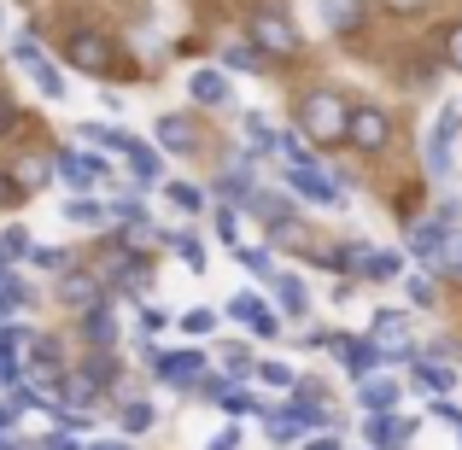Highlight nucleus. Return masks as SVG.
<instances>
[{
	"label": "nucleus",
	"instance_id": "cd10ccee",
	"mask_svg": "<svg viewBox=\"0 0 462 450\" xmlns=\"http://www.w3.org/2000/svg\"><path fill=\"white\" fill-rule=\"evenodd\" d=\"M235 258L246 263V275H258V281H275V275H282V270H275V252H270V246H235Z\"/></svg>",
	"mask_w": 462,
	"mask_h": 450
},
{
	"label": "nucleus",
	"instance_id": "e433bc0d",
	"mask_svg": "<svg viewBox=\"0 0 462 450\" xmlns=\"http://www.w3.org/2000/svg\"><path fill=\"white\" fill-rule=\"evenodd\" d=\"M0 258H30V234H23V228L18 223H12V228H0Z\"/></svg>",
	"mask_w": 462,
	"mask_h": 450
},
{
	"label": "nucleus",
	"instance_id": "6ab92c4d",
	"mask_svg": "<svg viewBox=\"0 0 462 450\" xmlns=\"http://www.w3.org/2000/svg\"><path fill=\"white\" fill-rule=\"evenodd\" d=\"M82 334H88L94 351H117V316H112V304H94V310H82Z\"/></svg>",
	"mask_w": 462,
	"mask_h": 450
},
{
	"label": "nucleus",
	"instance_id": "f8f14e48",
	"mask_svg": "<svg viewBox=\"0 0 462 450\" xmlns=\"http://www.w3.org/2000/svg\"><path fill=\"white\" fill-rule=\"evenodd\" d=\"M386 135H393V124H386V112H381V106H357V112H351L346 141H357L363 152H381V147H386Z\"/></svg>",
	"mask_w": 462,
	"mask_h": 450
},
{
	"label": "nucleus",
	"instance_id": "a18cd8bd",
	"mask_svg": "<svg viewBox=\"0 0 462 450\" xmlns=\"http://www.w3.org/2000/svg\"><path fill=\"white\" fill-rule=\"evenodd\" d=\"M240 445H246V433H240V427H223V433L205 439V450H240Z\"/></svg>",
	"mask_w": 462,
	"mask_h": 450
},
{
	"label": "nucleus",
	"instance_id": "09e8293b",
	"mask_svg": "<svg viewBox=\"0 0 462 450\" xmlns=\"http://www.w3.org/2000/svg\"><path fill=\"white\" fill-rule=\"evenodd\" d=\"M158 327H170V316H164V310H152V304H141V339L158 334Z\"/></svg>",
	"mask_w": 462,
	"mask_h": 450
},
{
	"label": "nucleus",
	"instance_id": "b1692460",
	"mask_svg": "<svg viewBox=\"0 0 462 450\" xmlns=\"http://www.w3.org/2000/svg\"><path fill=\"white\" fill-rule=\"evenodd\" d=\"M65 216H70L77 228H106V223H112V205H100V199H88V193H77V199L65 205Z\"/></svg>",
	"mask_w": 462,
	"mask_h": 450
},
{
	"label": "nucleus",
	"instance_id": "79ce46f5",
	"mask_svg": "<svg viewBox=\"0 0 462 450\" xmlns=\"http://www.w3.org/2000/svg\"><path fill=\"white\" fill-rule=\"evenodd\" d=\"M223 369L235 374V381H246V374H252V351L246 345H223Z\"/></svg>",
	"mask_w": 462,
	"mask_h": 450
},
{
	"label": "nucleus",
	"instance_id": "412c9836",
	"mask_svg": "<svg viewBox=\"0 0 462 450\" xmlns=\"http://www.w3.org/2000/svg\"><path fill=\"white\" fill-rule=\"evenodd\" d=\"M270 287H275V304H282L293 322H299V316H310V293H305V281H299V275H287V270H282Z\"/></svg>",
	"mask_w": 462,
	"mask_h": 450
},
{
	"label": "nucleus",
	"instance_id": "49530a36",
	"mask_svg": "<svg viewBox=\"0 0 462 450\" xmlns=\"http://www.w3.org/2000/svg\"><path fill=\"white\" fill-rule=\"evenodd\" d=\"M410 304H421V310H428V304H433V281H428V275H410Z\"/></svg>",
	"mask_w": 462,
	"mask_h": 450
},
{
	"label": "nucleus",
	"instance_id": "13d9d810",
	"mask_svg": "<svg viewBox=\"0 0 462 450\" xmlns=\"http://www.w3.org/2000/svg\"><path fill=\"white\" fill-rule=\"evenodd\" d=\"M6 23H12V12H6V0H0V35H6Z\"/></svg>",
	"mask_w": 462,
	"mask_h": 450
},
{
	"label": "nucleus",
	"instance_id": "ea45409f",
	"mask_svg": "<svg viewBox=\"0 0 462 450\" xmlns=\"http://www.w3.org/2000/svg\"><path fill=\"white\" fill-rule=\"evenodd\" d=\"M152 421H158L152 404H124V433H147Z\"/></svg>",
	"mask_w": 462,
	"mask_h": 450
},
{
	"label": "nucleus",
	"instance_id": "473e14b6",
	"mask_svg": "<svg viewBox=\"0 0 462 450\" xmlns=\"http://www.w3.org/2000/svg\"><path fill=\"white\" fill-rule=\"evenodd\" d=\"M416 381L421 386H428V392H451V386H457V369H445V363H416Z\"/></svg>",
	"mask_w": 462,
	"mask_h": 450
},
{
	"label": "nucleus",
	"instance_id": "7ed1b4c3",
	"mask_svg": "<svg viewBox=\"0 0 462 450\" xmlns=\"http://www.w3.org/2000/svg\"><path fill=\"white\" fill-rule=\"evenodd\" d=\"M252 47H258V53H275V59L299 53L293 18H287V12H275V6H258V12H252Z\"/></svg>",
	"mask_w": 462,
	"mask_h": 450
},
{
	"label": "nucleus",
	"instance_id": "f704fd0d",
	"mask_svg": "<svg viewBox=\"0 0 462 450\" xmlns=\"http://www.w3.org/2000/svg\"><path fill=\"white\" fill-rule=\"evenodd\" d=\"M30 263H35V270H47V275H65L70 270V252L65 246H30Z\"/></svg>",
	"mask_w": 462,
	"mask_h": 450
},
{
	"label": "nucleus",
	"instance_id": "6e6d98bb",
	"mask_svg": "<svg viewBox=\"0 0 462 450\" xmlns=\"http://www.w3.org/2000/svg\"><path fill=\"white\" fill-rule=\"evenodd\" d=\"M393 12H416V6H428V0H386Z\"/></svg>",
	"mask_w": 462,
	"mask_h": 450
},
{
	"label": "nucleus",
	"instance_id": "c756f323",
	"mask_svg": "<svg viewBox=\"0 0 462 450\" xmlns=\"http://www.w3.org/2000/svg\"><path fill=\"white\" fill-rule=\"evenodd\" d=\"M170 205H176V211H188V216H199L205 211V188H199V181H170Z\"/></svg>",
	"mask_w": 462,
	"mask_h": 450
},
{
	"label": "nucleus",
	"instance_id": "72a5a7b5",
	"mask_svg": "<svg viewBox=\"0 0 462 450\" xmlns=\"http://www.w3.org/2000/svg\"><path fill=\"white\" fill-rule=\"evenodd\" d=\"M223 70H240V77H252V70H258V47H252V41L223 47Z\"/></svg>",
	"mask_w": 462,
	"mask_h": 450
},
{
	"label": "nucleus",
	"instance_id": "5fc2aeb1",
	"mask_svg": "<svg viewBox=\"0 0 462 450\" xmlns=\"http://www.w3.org/2000/svg\"><path fill=\"white\" fill-rule=\"evenodd\" d=\"M88 450H135L129 439H100V445H88Z\"/></svg>",
	"mask_w": 462,
	"mask_h": 450
},
{
	"label": "nucleus",
	"instance_id": "f257e3e1",
	"mask_svg": "<svg viewBox=\"0 0 462 450\" xmlns=\"http://www.w3.org/2000/svg\"><path fill=\"white\" fill-rule=\"evenodd\" d=\"M299 129H305V135L310 141H322V147H328V141H346V129H351V106L346 100H339V94H310V100L305 106H299Z\"/></svg>",
	"mask_w": 462,
	"mask_h": 450
},
{
	"label": "nucleus",
	"instance_id": "9b49d317",
	"mask_svg": "<svg viewBox=\"0 0 462 450\" xmlns=\"http://www.w3.org/2000/svg\"><path fill=\"white\" fill-rule=\"evenodd\" d=\"M12 59H23V65H30L35 88H42L47 100H65V70H59V65H53V59H47L35 41H12Z\"/></svg>",
	"mask_w": 462,
	"mask_h": 450
},
{
	"label": "nucleus",
	"instance_id": "ddd939ff",
	"mask_svg": "<svg viewBox=\"0 0 462 450\" xmlns=\"http://www.w3.org/2000/svg\"><path fill=\"white\" fill-rule=\"evenodd\" d=\"M158 381H170V386H199V374H205V351H164V363H158Z\"/></svg>",
	"mask_w": 462,
	"mask_h": 450
},
{
	"label": "nucleus",
	"instance_id": "c03bdc74",
	"mask_svg": "<svg viewBox=\"0 0 462 450\" xmlns=\"http://www.w3.org/2000/svg\"><path fill=\"white\" fill-rule=\"evenodd\" d=\"M35 450H88V445H77L70 427H59V433H47V439H35Z\"/></svg>",
	"mask_w": 462,
	"mask_h": 450
},
{
	"label": "nucleus",
	"instance_id": "58836bf2",
	"mask_svg": "<svg viewBox=\"0 0 462 450\" xmlns=\"http://www.w3.org/2000/svg\"><path fill=\"white\" fill-rule=\"evenodd\" d=\"M217 240H223V246H240V216H235V205H217Z\"/></svg>",
	"mask_w": 462,
	"mask_h": 450
},
{
	"label": "nucleus",
	"instance_id": "c9c22d12",
	"mask_svg": "<svg viewBox=\"0 0 462 450\" xmlns=\"http://www.w3.org/2000/svg\"><path fill=\"white\" fill-rule=\"evenodd\" d=\"M246 141H252V158H258V152H275V129L263 124V112H246Z\"/></svg>",
	"mask_w": 462,
	"mask_h": 450
},
{
	"label": "nucleus",
	"instance_id": "0eeeda50",
	"mask_svg": "<svg viewBox=\"0 0 462 450\" xmlns=\"http://www.w3.org/2000/svg\"><path fill=\"white\" fill-rule=\"evenodd\" d=\"M287 188L299 193V199H310V205H339V181L334 176H322V164H287Z\"/></svg>",
	"mask_w": 462,
	"mask_h": 450
},
{
	"label": "nucleus",
	"instance_id": "2eb2a0df",
	"mask_svg": "<svg viewBox=\"0 0 462 450\" xmlns=\"http://www.w3.org/2000/svg\"><path fill=\"white\" fill-rule=\"evenodd\" d=\"M363 439H369L374 450H398V445H410L416 439V421H398V416H369V427H363Z\"/></svg>",
	"mask_w": 462,
	"mask_h": 450
},
{
	"label": "nucleus",
	"instance_id": "aec40b11",
	"mask_svg": "<svg viewBox=\"0 0 462 450\" xmlns=\"http://www.w3.org/2000/svg\"><path fill=\"white\" fill-rule=\"evenodd\" d=\"M30 363H35V374H42V381H53V386H59V374H65V357H59V339H47V334H30Z\"/></svg>",
	"mask_w": 462,
	"mask_h": 450
},
{
	"label": "nucleus",
	"instance_id": "c85d7f7f",
	"mask_svg": "<svg viewBox=\"0 0 462 450\" xmlns=\"http://www.w3.org/2000/svg\"><path fill=\"white\" fill-rule=\"evenodd\" d=\"M47 176H53V158H18V164H12V181H18V193L42 188Z\"/></svg>",
	"mask_w": 462,
	"mask_h": 450
},
{
	"label": "nucleus",
	"instance_id": "39448f33",
	"mask_svg": "<svg viewBox=\"0 0 462 450\" xmlns=\"http://www.w3.org/2000/svg\"><path fill=\"white\" fill-rule=\"evenodd\" d=\"M322 345L328 351H334V357H339V369H346L351 374V381H369V374L374 369H381V345H374V339H351V334H328L322 339Z\"/></svg>",
	"mask_w": 462,
	"mask_h": 450
},
{
	"label": "nucleus",
	"instance_id": "a878e982",
	"mask_svg": "<svg viewBox=\"0 0 462 450\" xmlns=\"http://www.w3.org/2000/svg\"><path fill=\"white\" fill-rule=\"evenodd\" d=\"M357 275H369V281H398V275H404V252H374L369 246V258H363Z\"/></svg>",
	"mask_w": 462,
	"mask_h": 450
},
{
	"label": "nucleus",
	"instance_id": "7c9ffc66",
	"mask_svg": "<svg viewBox=\"0 0 462 450\" xmlns=\"http://www.w3.org/2000/svg\"><path fill=\"white\" fill-rule=\"evenodd\" d=\"M357 18H363L357 0H322V23H328V30H351Z\"/></svg>",
	"mask_w": 462,
	"mask_h": 450
},
{
	"label": "nucleus",
	"instance_id": "603ef678",
	"mask_svg": "<svg viewBox=\"0 0 462 450\" xmlns=\"http://www.w3.org/2000/svg\"><path fill=\"white\" fill-rule=\"evenodd\" d=\"M445 47H451V65L462 70V23H451V35H445Z\"/></svg>",
	"mask_w": 462,
	"mask_h": 450
},
{
	"label": "nucleus",
	"instance_id": "5701e85b",
	"mask_svg": "<svg viewBox=\"0 0 462 450\" xmlns=\"http://www.w3.org/2000/svg\"><path fill=\"white\" fill-rule=\"evenodd\" d=\"M252 164H258V158H235V170H223V176H217V193H223V199H240L246 205V193H252Z\"/></svg>",
	"mask_w": 462,
	"mask_h": 450
},
{
	"label": "nucleus",
	"instance_id": "423d86ee",
	"mask_svg": "<svg viewBox=\"0 0 462 450\" xmlns=\"http://www.w3.org/2000/svg\"><path fill=\"white\" fill-rule=\"evenodd\" d=\"M65 59L77 70H88V77H106V70H112V41H106L100 30H88V23H82V30L65 35Z\"/></svg>",
	"mask_w": 462,
	"mask_h": 450
},
{
	"label": "nucleus",
	"instance_id": "de8ad7c7",
	"mask_svg": "<svg viewBox=\"0 0 462 450\" xmlns=\"http://www.w3.org/2000/svg\"><path fill=\"white\" fill-rule=\"evenodd\" d=\"M433 416H439L445 427H451L457 439H462V409H457V404H445V398H433Z\"/></svg>",
	"mask_w": 462,
	"mask_h": 450
},
{
	"label": "nucleus",
	"instance_id": "bb28decb",
	"mask_svg": "<svg viewBox=\"0 0 462 450\" xmlns=\"http://www.w3.org/2000/svg\"><path fill=\"white\" fill-rule=\"evenodd\" d=\"M164 246H176V258L188 263L193 275H205V263H211V258H205V240H199V234H164Z\"/></svg>",
	"mask_w": 462,
	"mask_h": 450
},
{
	"label": "nucleus",
	"instance_id": "8fccbe9b",
	"mask_svg": "<svg viewBox=\"0 0 462 450\" xmlns=\"http://www.w3.org/2000/svg\"><path fill=\"white\" fill-rule=\"evenodd\" d=\"M12 129H18V100L0 94V135H12Z\"/></svg>",
	"mask_w": 462,
	"mask_h": 450
},
{
	"label": "nucleus",
	"instance_id": "a19ab883",
	"mask_svg": "<svg viewBox=\"0 0 462 450\" xmlns=\"http://www.w3.org/2000/svg\"><path fill=\"white\" fill-rule=\"evenodd\" d=\"M258 381H263V386H275V392H287V386H293L299 374L287 369V363H258Z\"/></svg>",
	"mask_w": 462,
	"mask_h": 450
},
{
	"label": "nucleus",
	"instance_id": "f03ea898",
	"mask_svg": "<svg viewBox=\"0 0 462 450\" xmlns=\"http://www.w3.org/2000/svg\"><path fill=\"white\" fill-rule=\"evenodd\" d=\"M106 152H82V147H59L53 152V176L65 181V188H77V193H88V188H100L106 181Z\"/></svg>",
	"mask_w": 462,
	"mask_h": 450
},
{
	"label": "nucleus",
	"instance_id": "4c0bfd02",
	"mask_svg": "<svg viewBox=\"0 0 462 450\" xmlns=\"http://www.w3.org/2000/svg\"><path fill=\"white\" fill-rule=\"evenodd\" d=\"M112 216H117V223H129V228H147V205H141L135 193H124V199L112 205Z\"/></svg>",
	"mask_w": 462,
	"mask_h": 450
},
{
	"label": "nucleus",
	"instance_id": "20e7f679",
	"mask_svg": "<svg viewBox=\"0 0 462 450\" xmlns=\"http://www.w3.org/2000/svg\"><path fill=\"white\" fill-rule=\"evenodd\" d=\"M457 135H462V106H439V117H433V129H428V176H445L451 170V147H457Z\"/></svg>",
	"mask_w": 462,
	"mask_h": 450
},
{
	"label": "nucleus",
	"instance_id": "f3484780",
	"mask_svg": "<svg viewBox=\"0 0 462 450\" xmlns=\"http://www.w3.org/2000/svg\"><path fill=\"white\" fill-rule=\"evenodd\" d=\"M398 398H404V386H398V381H374V374H369V381H357V404L369 409V416H393Z\"/></svg>",
	"mask_w": 462,
	"mask_h": 450
},
{
	"label": "nucleus",
	"instance_id": "3c124183",
	"mask_svg": "<svg viewBox=\"0 0 462 450\" xmlns=\"http://www.w3.org/2000/svg\"><path fill=\"white\" fill-rule=\"evenodd\" d=\"M23 193H18V181H12V170H0V211H6V205H18Z\"/></svg>",
	"mask_w": 462,
	"mask_h": 450
},
{
	"label": "nucleus",
	"instance_id": "9d476101",
	"mask_svg": "<svg viewBox=\"0 0 462 450\" xmlns=\"http://www.w3.org/2000/svg\"><path fill=\"white\" fill-rule=\"evenodd\" d=\"M223 316H228V322H246L258 339H275V334H282V316L263 310V298H258V293H235V298L223 304Z\"/></svg>",
	"mask_w": 462,
	"mask_h": 450
},
{
	"label": "nucleus",
	"instance_id": "6e6552de",
	"mask_svg": "<svg viewBox=\"0 0 462 450\" xmlns=\"http://www.w3.org/2000/svg\"><path fill=\"white\" fill-rule=\"evenodd\" d=\"M369 339L381 345V357H386V363H404V357H416V345H410V322H404L398 310H381V316H374Z\"/></svg>",
	"mask_w": 462,
	"mask_h": 450
},
{
	"label": "nucleus",
	"instance_id": "864d4df0",
	"mask_svg": "<svg viewBox=\"0 0 462 450\" xmlns=\"http://www.w3.org/2000/svg\"><path fill=\"white\" fill-rule=\"evenodd\" d=\"M305 450H339V439H334V433H316V439H310Z\"/></svg>",
	"mask_w": 462,
	"mask_h": 450
},
{
	"label": "nucleus",
	"instance_id": "a211bd4d",
	"mask_svg": "<svg viewBox=\"0 0 462 450\" xmlns=\"http://www.w3.org/2000/svg\"><path fill=\"white\" fill-rule=\"evenodd\" d=\"M445 234H457V228H445L439 216L416 223V228H410V240H404V246H410V258H416V263H433V252L445 246Z\"/></svg>",
	"mask_w": 462,
	"mask_h": 450
},
{
	"label": "nucleus",
	"instance_id": "4468645a",
	"mask_svg": "<svg viewBox=\"0 0 462 450\" xmlns=\"http://www.w3.org/2000/svg\"><path fill=\"white\" fill-rule=\"evenodd\" d=\"M188 100H193V106H228V70H223V65L188 70Z\"/></svg>",
	"mask_w": 462,
	"mask_h": 450
},
{
	"label": "nucleus",
	"instance_id": "393cba45",
	"mask_svg": "<svg viewBox=\"0 0 462 450\" xmlns=\"http://www.w3.org/2000/svg\"><path fill=\"white\" fill-rule=\"evenodd\" d=\"M30 304H35L30 281H18V275H6V281H0V322H12V316H23Z\"/></svg>",
	"mask_w": 462,
	"mask_h": 450
},
{
	"label": "nucleus",
	"instance_id": "4d7b16f0",
	"mask_svg": "<svg viewBox=\"0 0 462 450\" xmlns=\"http://www.w3.org/2000/svg\"><path fill=\"white\" fill-rule=\"evenodd\" d=\"M0 450H23L18 439H12V433H0Z\"/></svg>",
	"mask_w": 462,
	"mask_h": 450
},
{
	"label": "nucleus",
	"instance_id": "dca6fc26",
	"mask_svg": "<svg viewBox=\"0 0 462 450\" xmlns=\"http://www.w3.org/2000/svg\"><path fill=\"white\" fill-rule=\"evenodd\" d=\"M152 129H158V147H164V152H193V147H199V129H193L181 112H164Z\"/></svg>",
	"mask_w": 462,
	"mask_h": 450
},
{
	"label": "nucleus",
	"instance_id": "1a4fd4ad",
	"mask_svg": "<svg viewBox=\"0 0 462 450\" xmlns=\"http://www.w3.org/2000/svg\"><path fill=\"white\" fill-rule=\"evenodd\" d=\"M59 304H70V310H94V304H106L100 270H77V263H70V270L59 275Z\"/></svg>",
	"mask_w": 462,
	"mask_h": 450
},
{
	"label": "nucleus",
	"instance_id": "4be33fe9",
	"mask_svg": "<svg viewBox=\"0 0 462 450\" xmlns=\"http://www.w3.org/2000/svg\"><path fill=\"white\" fill-rule=\"evenodd\" d=\"M129 170H135L141 188H158V181H164V152H152V147H141V141H129Z\"/></svg>",
	"mask_w": 462,
	"mask_h": 450
},
{
	"label": "nucleus",
	"instance_id": "37998d69",
	"mask_svg": "<svg viewBox=\"0 0 462 450\" xmlns=\"http://www.w3.org/2000/svg\"><path fill=\"white\" fill-rule=\"evenodd\" d=\"M217 327V310H188L181 316V334H193V339H205Z\"/></svg>",
	"mask_w": 462,
	"mask_h": 450
},
{
	"label": "nucleus",
	"instance_id": "2f4dec72",
	"mask_svg": "<svg viewBox=\"0 0 462 450\" xmlns=\"http://www.w3.org/2000/svg\"><path fill=\"white\" fill-rule=\"evenodd\" d=\"M428 270H439V275H462V228H457V234H445V246L433 252Z\"/></svg>",
	"mask_w": 462,
	"mask_h": 450
}]
</instances>
